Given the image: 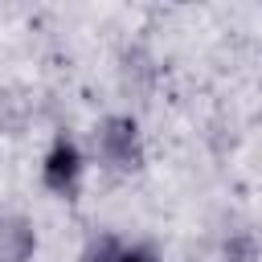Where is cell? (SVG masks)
I'll return each instance as SVG.
<instances>
[{"mask_svg":"<svg viewBox=\"0 0 262 262\" xmlns=\"http://www.w3.org/2000/svg\"><path fill=\"white\" fill-rule=\"evenodd\" d=\"M94 156L106 172H119V176H131L143 168L147 160V147H143V131L131 115H106L98 127H94Z\"/></svg>","mask_w":262,"mask_h":262,"instance_id":"cell-1","label":"cell"},{"mask_svg":"<svg viewBox=\"0 0 262 262\" xmlns=\"http://www.w3.org/2000/svg\"><path fill=\"white\" fill-rule=\"evenodd\" d=\"M82 176H86V156H82V147L74 143V135L57 131L53 143H49V151H45V160H41V184H45L53 196L74 201V196L82 192Z\"/></svg>","mask_w":262,"mask_h":262,"instance_id":"cell-2","label":"cell"},{"mask_svg":"<svg viewBox=\"0 0 262 262\" xmlns=\"http://www.w3.org/2000/svg\"><path fill=\"white\" fill-rule=\"evenodd\" d=\"M37 254V225L20 213L0 217V262H33Z\"/></svg>","mask_w":262,"mask_h":262,"instance_id":"cell-3","label":"cell"},{"mask_svg":"<svg viewBox=\"0 0 262 262\" xmlns=\"http://www.w3.org/2000/svg\"><path fill=\"white\" fill-rule=\"evenodd\" d=\"M123 242L115 233H90L82 246V262H123Z\"/></svg>","mask_w":262,"mask_h":262,"instance_id":"cell-4","label":"cell"},{"mask_svg":"<svg viewBox=\"0 0 262 262\" xmlns=\"http://www.w3.org/2000/svg\"><path fill=\"white\" fill-rule=\"evenodd\" d=\"M225 262H254V242L246 233H237L233 242H225Z\"/></svg>","mask_w":262,"mask_h":262,"instance_id":"cell-5","label":"cell"},{"mask_svg":"<svg viewBox=\"0 0 262 262\" xmlns=\"http://www.w3.org/2000/svg\"><path fill=\"white\" fill-rule=\"evenodd\" d=\"M123 262H160V254L139 242V246H127V250H123Z\"/></svg>","mask_w":262,"mask_h":262,"instance_id":"cell-6","label":"cell"}]
</instances>
